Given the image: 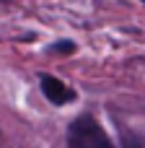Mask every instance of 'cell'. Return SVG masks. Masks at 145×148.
<instances>
[{
    "label": "cell",
    "instance_id": "cell-1",
    "mask_svg": "<svg viewBox=\"0 0 145 148\" xmlns=\"http://www.w3.org/2000/svg\"><path fill=\"white\" fill-rule=\"evenodd\" d=\"M67 148H114V146L106 138V133L101 130V125L91 114H83V117L73 120V125L67 130Z\"/></svg>",
    "mask_w": 145,
    "mask_h": 148
},
{
    "label": "cell",
    "instance_id": "cell-4",
    "mask_svg": "<svg viewBox=\"0 0 145 148\" xmlns=\"http://www.w3.org/2000/svg\"><path fill=\"white\" fill-rule=\"evenodd\" d=\"M54 49H57V52H73L75 47H73V42H57Z\"/></svg>",
    "mask_w": 145,
    "mask_h": 148
},
{
    "label": "cell",
    "instance_id": "cell-2",
    "mask_svg": "<svg viewBox=\"0 0 145 148\" xmlns=\"http://www.w3.org/2000/svg\"><path fill=\"white\" fill-rule=\"evenodd\" d=\"M39 83H42V94H44L52 104H65V101L73 99V91H70L60 78H54V75H42Z\"/></svg>",
    "mask_w": 145,
    "mask_h": 148
},
{
    "label": "cell",
    "instance_id": "cell-3",
    "mask_svg": "<svg viewBox=\"0 0 145 148\" xmlns=\"http://www.w3.org/2000/svg\"><path fill=\"white\" fill-rule=\"evenodd\" d=\"M122 148H145V143L140 140V135L125 130V133H122Z\"/></svg>",
    "mask_w": 145,
    "mask_h": 148
}]
</instances>
